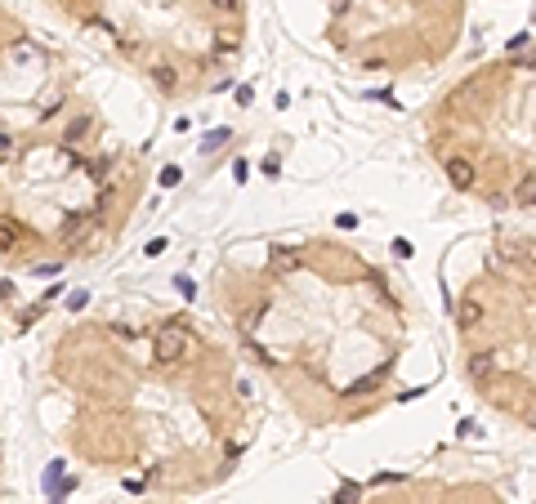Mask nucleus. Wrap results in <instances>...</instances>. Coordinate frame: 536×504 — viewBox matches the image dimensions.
<instances>
[{
  "label": "nucleus",
  "instance_id": "obj_1",
  "mask_svg": "<svg viewBox=\"0 0 536 504\" xmlns=\"http://www.w3.org/2000/svg\"><path fill=\"white\" fill-rule=\"evenodd\" d=\"M192 353H197V335L183 317H170L152 330V357L161 361V366H183Z\"/></svg>",
  "mask_w": 536,
  "mask_h": 504
},
{
  "label": "nucleus",
  "instance_id": "obj_2",
  "mask_svg": "<svg viewBox=\"0 0 536 504\" xmlns=\"http://www.w3.org/2000/svg\"><path fill=\"white\" fill-rule=\"evenodd\" d=\"M443 170H447L451 188H460V192H474V188H478V170L469 165L465 157H443Z\"/></svg>",
  "mask_w": 536,
  "mask_h": 504
},
{
  "label": "nucleus",
  "instance_id": "obj_3",
  "mask_svg": "<svg viewBox=\"0 0 536 504\" xmlns=\"http://www.w3.org/2000/svg\"><path fill=\"white\" fill-rule=\"evenodd\" d=\"M510 201H514V205H536V174H532V179H523V183L514 188Z\"/></svg>",
  "mask_w": 536,
  "mask_h": 504
},
{
  "label": "nucleus",
  "instance_id": "obj_4",
  "mask_svg": "<svg viewBox=\"0 0 536 504\" xmlns=\"http://www.w3.org/2000/svg\"><path fill=\"white\" fill-rule=\"evenodd\" d=\"M357 496H362V487H357V482H344V487L335 491V504H357Z\"/></svg>",
  "mask_w": 536,
  "mask_h": 504
},
{
  "label": "nucleus",
  "instance_id": "obj_5",
  "mask_svg": "<svg viewBox=\"0 0 536 504\" xmlns=\"http://www.w3.org/2000/svg\"><path fill=\"white\" fill-rule=\"evenodd\" d=\"M161 183H166V188H175V183H179V170H175V165H170V170H161Z\"/></svg>",
  "mask_w": 536,
  "mask_h": 504
}]
</instances>
